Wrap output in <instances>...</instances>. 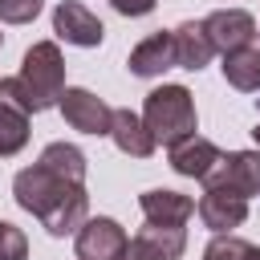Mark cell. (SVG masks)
I'll list each match as a JSON object with an SVG mask.
<instances>
[{"label":"cell","instance_id":"17","mask_svg":"<svg viewBox=\"0 0 260 260\" xmlns=\"http://www.w3.org/2000/svg\"><path fill=\"white\" fill-rule=\"evenodd\" d=\"M223 77H228V85H236L244 93H260V49L244 45V49L223 53Z\"/></svg>","mask_w":260,"mask_h":260},{"label":"cell","instance_id":"5","mask_svg":"<svg viewBox=\"0 0 260 260\" xmlns=\"http://www.w3.org/2000/svg\"><path fill=\"white\" fill-rule=\"evenodd\" d=\"M73 248H77V260H118L122 248H126V232H122L118 219L93 215V219H85L77 228Z\"/></svg>","mask_w":260,"mask_h":260},{"label":"cell","instance_id":"20","mask_svg":"<svg viewBox=\"0 0 260 260\" xmlns=\"http://www.w3.org/2000/svg\"><path fill=\"white\" fill-rule=\"evenodd\" d=\"M244 244L248 240H240L232 232H215V240L203 248V260H240L244 256Z\"/></svg>","mask_w":260,"mask_h":260},{"label":"cell","instance_id":"18","mask_svg":"<svg viewBox=\"0 0 260 260\" xmlns=\"http://www.w3.org/2000/svg\"><path fill=\"white\" fill-rule=\"evenodd\" d=\"M41 162L61 171V175H73V179H85V154L73 146V142H49L41 150Z\"/></svg>","mask_w":260,"mask_h":260},{"label":"cell","instance_id":"2","mask_svg":"<svg viewBox=\"0 0 260 260\" xmlns=\"http://www.w3.org/2000/svg\"><path fill=\"white\" fill-rule=\"evenodd\" d=\"M8 81V93L28 110V114H41V110H53L65 93V57L57 49V41H37L24 61H20V73L16 77H4Z\"/></svg>","mask_w":260,"mask_h":260},{"label":"cell","instance_id":"15","mask_svg":"<svg viewBox=\"0 0 260 260\" xmlns=\"http://www.w3.org/2000/svg\"><path fill=\"white\" fill-rule=\"evenodd\" d=\"M28 142V110L8 93V81L0 77V158L24 150Z\"/></svg>","mask_w":260,"mask_h":260},{"label":"cell","instance_id":"3","mask_svg":"<svg viewBox=\"0 0 260 260\" xmlns=\"http://www.w3.org/2000/svg\"><path fill=\"white\" fill-rule=\"evenodd\" d=\"M142 122L154 138V146H171L187 134H195V98L187 85H158L146 93V106H142Z\"/></svg>","mask_w":260,"mask_h":260},{"label":"cell","instance_id":"7","mask_svg":"<svg viewBox=\"0 0 260 260\" xmlns=\"http://www.w3.org/2000/svg\"><path fill=\"white\" fill-rule=\"evenodd\" d=\"M203 32H207V41H211L215 53H232V49L252 45L260 28H256L252 12H244V8H219V12H211L203 20Z\"/></svg>","mask_w":260,"mask_h":260},{"label":"cell","instance_id":"24","mask_svg":"<svg viewBox=\"0 0 260 260\" xmlns=\"http://www.w3.org/2000/svg\"><path fill=\"white\" fill-rule=\"evenodd\" d=\"M252 138H256V146H260V122H256V130H252Z\"/></svg>","mask_w":260,"mask_h":260},{"label":"cell","instance_id":"16","mask_svg":"<svg viewBox=\"0 0 260 260\" xmlns=\"http://www.w3.org/2000/svg\"><path fill=\"white\" fill-rule=\"evenodd\" d=\"M171 37H175V65L179 69H203L215 57V49L203 32V20H183L179 28H171Z\"/></svg>","mask_w":260,"mask_h":260},{"label":"cell","instance_id":"13","mask_svg":"<svg viewBox=\"0 0 260 260\" xmlns=\"http://www.w3.org/2000/svg\"><path fill=\"white\" fill-rule=\"evenodd\" d=\"M195 211L211 232H232V228H240L248 219V199H240L232 191H219V187H207Z\"/></svg>","mask_w":260,"mask_h":260},{"label":"cell","instance_id":"1","mask_svg":"<svg viewBox=\"0 0 260 260\" xmlns=\"http://www.w3.org/2000/svg\"><path fill=\"white\" fill-rule=\"evenodd\" d=\"M12 195L24 211H32L41 219V228L49 236H69L85 223L89 211V195H85V179L61 175L53 167H45L41 158L32 167H24L12 183Z\"/></svg>","mask_w":260,"mask_h":260},{"label":"cell","instance_id":"21","mask_svg":"<svg viewBox=\"0 0 260 260\" xmlns=\"http://www.w3.org/2000/svg\"><path fill=\"white\" fill-rule=\"evenodd\" d=\"M41 4H45V0H0V20H8V24H28V20H37Z\"/></svg>","mask_w":260,"mask_h":260},{"label":"cell","instance_id":"22","mask_svg":"<svg viewBox=\"0 0 260 260\" xmlns=\"http://www.w3.org/2000/svg\"><path fill=\"white\" fill-rule=\"evenodd\" d=\"M110 4H114L122 16H146V12H150L158 0H110Z\"/></svg>","mask_w":260,"mask_h":260},{"label":"cell","instance_id":"23","mask_svg":"<svg viewBox=\"0 0 260 260\" xmlns=\"http://www.w3.org/2000/svg\"><path fill=\"white\" fill-rule=\"evenodd\" d=\"M240 260H260V248H256V244H244V256H240Z\"/></svg>","mask_w":260,"mask_h":260},{"label":"cell","instance_id":"26","mask_svg":"<svg viewBox=\"0 0 260 260\" xmlns=\"http://www.w3.org/2000/svg\"><path fill=\"white\" fill-rule=\"evenodd\" d=\"M256 106H260V98H256Z\"/></svg>","mask_w":260,"mask_h":260},{"label":"cell","instance_id":"14","mask_svg":"<svg viewBox=\"0 0 260 260\" xmlns=\"http://www.w3.org/2000/svg\"><path fill=\"white\" fill-rule=\"evenodd\" d=\"M110 138H114V146H118L122 154H130V158H150V154H154V138H150L142 114H134V110H114V118H110Z\"/></svg>","mask_w":260,"mask_h":260},{"label":"cell","instance_id":"19","mask_svg":"<svg viewBox=\"0 0 260 260\" xmlns=\"http://www.w3.org/2000/svg\"><path fill=\"white\" fill-rule=\"evenodd\" d=\"M0 260H28V240L8 219H0Z\"/></svg>","mask_w":260,"mask_h":260},{"label":"cell","instance_id":"25","mask_svg":"<svg viewBox=\"0 0 260 260\" xmlns=\"http://www.w3.org/2000/svg\"><path fill=\"white\" fill-rule=\"evenodd\" d=\"M0 49H4V37H0Z\"/></svg>","mask_w":260,"mask_h":260},{"label":"cell","instance_id":"12","mask_svg":"<svg viewBox=\"0 0 260 260\" xmlns=\"http://www.w3.org/2000/svg\"><path fill=\"white\" fill-rule=\"evenodd\" d=\"M134 77H158L167 69H175V37L171 32H150L146 41H138L126 57Z\"/></svg>","mask_w":260,"mask_h":260},{"label":"cell","instance_id":"11","mask_svg":"<svg viewBox=\"0 0 260 260\" xmlns=\"http://www.w3.org/2000/svg\"><path fill=\"white\" fill-rule=\"evenodd\" d=\"M138 207L146 215V223H158V228H183L195 211L191 195L183 191H171V187H154V191H142L138 195Z\"/></svg>","mask_w":260,"mask_h":260},{"label":"cell","instance_id":"4","mask_svg":"<svg viewBox=\"0 0 260 260\" xmlns=\"http://www.w3.org/2000/svg\"><path fill=\"white\" fill-rule=\"evenodd\" d=\"M203 187H219L232 191L240 199L260 195V150H232L215 162V171L203 179Z\"/></svg>","mask_w":260,"mask_h":260},{"label":"cell","instance_id":"9","mask_svg":"<svg viewBox=\"0 0 260 260\" xmlns=\"http://www.w3.org/2000/svg\"><path fill=\"white\" fill-rule=\"evenodd\" d=\"M57 106H61V114H65V122L73 130H81V134H110L114 110L98 93H89V89H65Z\"/></svg>","mask_w":260,"mask_h":260},{"label":"cell","instance_id":"6","mask_svg":"<svg viewBox=\"0 0 260 260\" xmlns=\"http://www.w3.org/2000/svg\"><path fill=\"white\" fill-rule=\"evenodd\" d=\"M183 252H187V232L183 228L146 223L138 236L126 240V248H122L118 260H179Z\"/></svg>","mask_w":260,"mask_h":260},{"label":"cell","instance_id":"27","mask_svg":"<svg viewBox=\"0 0 260 260\" xmlns=\"http://www.w3.org/2000/svg\"><path fill=\"white\" fill-rule=\"evenodd\" d=\"M256 37H260V32H256Z\"/></svg>","mask_w":260,"mask_h":260},{"label":"cell","instance_id":"10","mask_svg":"<svg viewBox=\"0 0 260 260\" xmlns=\"http://www.w3.org/2000/svg\"><path fill=\"white\" fill-rule=\"evenodd\" d=\"M167 154H171V167H175L179 175H187V179H199V183H203V179L215 171V162L223 158V150H219L215 142L199 138V134H187V138L171 142V146H167Z\"/></svg>","mask_w":260,"mask_h":260},{"label":"cell","instance_id":"8","mask_svg":"<svg viewBox=\"0 0 260 260\" xmlns=\"http://www.w3.org/2000/svg\"><path fill=\"white\" fill-rule=\"evenodd\" d=\"M53 32H57L65 45H81V49H93V45H102V37H106L102 20H98L85 4H77V0H61V4L53 8Z\"/></svg>","mask_w":260,"mask_h":260}]
</instances>
